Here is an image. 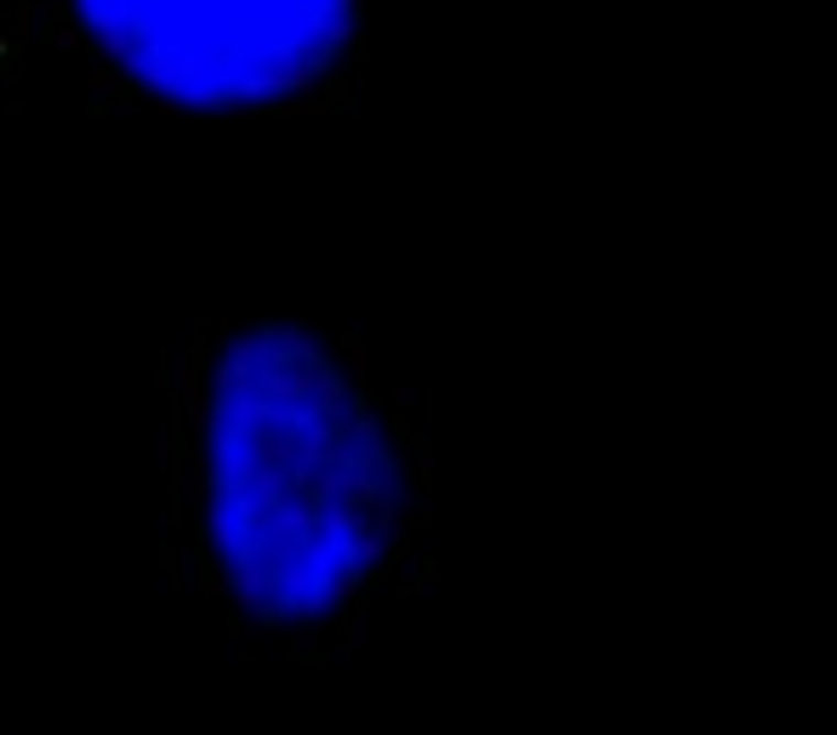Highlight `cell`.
Listing matches in <instances>:
<instances>
[{
    "label": "cell",
    "instance_id": "1",
    "mask_svg": "<svg viewBox=\"0 0 837 735\" xmlns=\"http://www.w3.org/2000/svg\"><path fill=\"white\" fill-rule=\"evenodd\" d=\"M160 393V553L246 650L359 656L377 605L411 593L427 542V428L348 325L206 314Z\"/></svg>",
    "mask_w": 837,
    "mask_h": 735
},
{
    "label": "cell",
    "instance_id": "2",
    "mask_svg": "<svg viewBox=\"0 0 837 735\" xmlns=\"http://www.w3.org/2000/svg\"><path fill=\"white\" fill-rule=\"evenodd\" d=\"M365 80V0H7L0 104L115 120H319Z\"/></svg>",
    "mask_w": 837,
    "mask_h": 735
}]
</instances>
